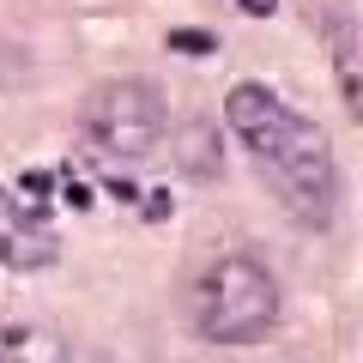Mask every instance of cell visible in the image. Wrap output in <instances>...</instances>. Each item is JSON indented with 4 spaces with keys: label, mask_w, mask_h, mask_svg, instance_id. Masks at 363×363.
Here are the masks:
<instances>
[{
    "label": "cell",
    "mask_w": 363,
    "mask_h": 363,
    "mask_svg": "<svg viewBox=\"0 0 363 363\" xmlns=\"http://www.w3.org/2000/svg\"><path fill=\"white\" fill-rule=\"evenodd\" d=\"M224 121L230 133L255 152L260 176L279 188L291 212L303 224H333V206H339V169H333V145L327 133L315 128L309 116L285 104V97H272L267 85H236L224 97Z\"/></svg>",
    "instance_id": "cell-1"
},
{
    "label": "cell",
    "mask_w": 363,
    "mask_h": 363,
    "mask_svg": "<svg viewBox=\"0 0 363 363\" xmlns=\"http://www.w3.org/2000/svg\"><path fill=\"white\" fill-rule=\"evenodd\" d=\"M279 321V279L255 255H224L194 291V327L212 345H255Z\"/></svg>",
    "instance_id": "cell-2"
},
{
    "label": "cell",
    "mask_w": 363,
    "mask_h": 363,
    "mask_svg": "<svg viewBox=\"0 0 363 363\" xmlns=\"http://www.w3.org/2000/svg\"><path fill=\"white\" fill-rule=\"evenodd\" d=\"M164 140V97L145 79H109L85 97V145L109 164H140Z\"/></svg>",
    "instance_id": "cell-3"
},
{
    "label": "cell",
    "mask_w": 363,
    "mask_h": 363,
    "mask_svg": "<svg viewBox=\"0 0 363 363\" xmlns=\"http://www.w3.org/2000/svg\"><path fill=\"white\" fill-rule=\"evenodd\" d=\"M49 260H55V230H49V218H43L37 206H25L18 194L0 188V267L25 272V267H49Z\"/></svg>",
    "instance_id": "cell-4"
},
{
    "label": "cell",
    "mask_w": 363,
    "mask_h": 363,
    "mask_svg": "<svg viewBox=\"0 0 363 363\" xmlns=\"http://www.w3.org/2000/svg\"><path fill=\"white\" fill-rule=\"evenodd\" d=\"M0 363H67V339L43 321L0 327Z\"/></svg>",
    "instance_id": "cell-5"
},
{
    "label": "cell",
    "mask_w": 363,
    "mask_h": 363,
    "mask_svg": "<svg viewBox=\"0 0 363 363\" xmlns=\"http://www.w3.org/2000/svg\"><path fill=\"white\" fill-rule=\"evenodd\" d=\"M169 49H182V55H212L218 43H212L206 30H176V37H169Z\"/></svg>",
    "instance_id": "cell-6"
},
{
    "label": "cell",
    "mask_w": 363,
    "mask_h": 363,
    "mask_svg": "<svg viewBox=\"0 0 363 363\" xmlns=\"http://www.w3.org/2000/svg\"><path fill=\"white\" fill-rule=\"evenodd\" d=\"M242 6L248 13H272V0H242Z\"/></svg>",
    "instance_id": "cell-7"
}]
</instances>
